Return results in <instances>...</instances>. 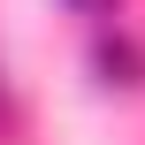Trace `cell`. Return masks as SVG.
Listing matches in <instances>:
<instances>
[{"label": "cell", "mask_w": 145, "mask_h": 145, "mask_svg": "<svg viewBox=\"0 0 145 145\" xmlns=\"http://www.w3.org/2000/svg\"><path fill=\"white\" fill-rule=\"evenodd\" d=\"M0 145H15V99H8V84H0Z\"/></svg>", "instance_id": "cell-3"}, {"label": "cell", "mask_w": 145, "mask_h": 145, "mask_svg": "<svg viewBox=\"0 0 145 145\" xmlns=\"http://www.w3.org/2000/svg\"><path fill=\"white\" fill-rule=\"evenodd\" d=\"M84 61H92V76H99L107 92H138V84H145V46L122 31V15H115V23H92Z\"/></svg>", "instance_id": "cell-1"}, {"label": "cell", "mask_w": 145, "mask_h": 145, "mask_svg": "<svg viewBox=\"0 0 145 145\" xmlns=\"http://www.w3.org/2000/svg\"><path fill=\"white\" fill-rule=\"evenodd\" d=\"M69 15H84V23H115L122 15V0H61Z\"/></svg>", "instance_id": "cell-2"}]
</instances>
